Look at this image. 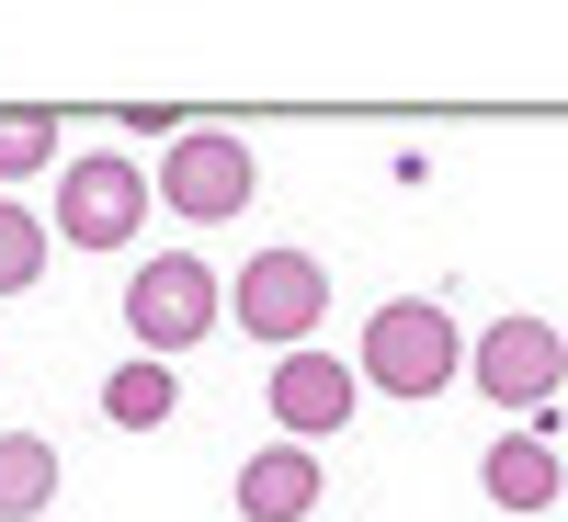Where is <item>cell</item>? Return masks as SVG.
Instances as JSON below:
<instances>
[{"mask_svg": "<svg viewBox=\"0 0 568 522\" xmlns=\"http://www.w3.org/2000/svg\"><path fill=\"white\" fill-rule=\"evenodd\" d=\"M353 375H364L375 398H409V409L444 398L455 375H466V329H455V307H444V296H387V307L364 318Z\"/></svg>", "mask_w": 568, "mask_h": 522, "instance_id": "1", "label": "cell"}, {"mask_svg": "<svg viewBox=\"0 0 568 522\" xmlns=\"http://www.w3.org/2000/svg\"><path fill=\"white\" fill-rule=\"evenodd\" d=\"M227 318L251 341H273V352H307L329 329V262L318 250H251L240 284H227Z\"/></svg>", "mask_w": 568, "mask_h": 522, "instance_id": "4", "label": "cell"}, {"mask_svg": "<svg viewBox=\"0 0 568 522\" xmlns=\"http://www.w3.org/2000/svg\"><path fill=\"white\" fill-rule=\"evenodd\" d=\"M58 511V443L45 432H0V522Z\"/></svg>", "mask_w": 568, "mask_h": 522, "instance_id": "10", "label": "cell"}, {"mask_svg": "<svg viewBox=\"0 0 568 522\" xmlns=\"http://www.w3.org/2000/svg\"><path fill=\"white\" fill-rule=\"evenodd\" d=\"M136 227H149V171L125 149L58 160V239L69 250H136Z\"/></svg>", "mask_w": 568, "mask_h": 522, "instance_id": "6", "label": "cell"}, {"mask_svg": "<svg viewBox=\"0 0 568 522\" xmlns=\"http://www.w3.org/2000/svg\"><path fill=\"white\" fill-rule=\"evenodd\" d=\"M478 489H489L500 511H557L568 465H557V443H546V432H500V443L478 454Z\"/></svg>", "mask_w": 568, "mask_h": 522, "instance_id": "9", "label": "cell"}, {"mask_svg": "<svg viewBox=\"0 0 568 522\" xmlns=\"http://www.w3.org/2000/svg\"><path fill=\"white\" fill-rule=\"evenodd\" d=\"M216 318H227V284H216V262H194V250H149V262L125 273V329H136V352H149V364L194 352Z\"/></svg>", "mask_w": 568, "mask_h": 522, "instance_id": "2", "label": "cell"}, {"mask_svg": "<svg viewBox=\"0 0 568 522\" xmlns=\"http://www.w3.org/2000/svg\"><path fill=\"white\" fill-rule=\"evenodd\" d=\"M353 398H364V375H353V352H273V387H262V409H273V432L284 443H342V420H353Z\"/></svg>", "mask_w": 568, "mask_h": 522, "instance_id": "7", "label": "cell"}, {"mask_svg": "<svg viewBox=\"0 0 568 522\" xmlns=\"http://www.w3.org/2000/svg\"><path fill=\"white\" fill-rule=\"evenodd\" d=\"M318 489H329V465H318L307 443H262V454L240 465V522H307Z\"/></svg>", "mask_w": 568, "mask_h": 522, "instance_id": "8", "label": "cell"}, {"mask_svg": "<svg viewBox=\"0 0 568 522\" xmlns=\"http://www.w3.org/2000/svg\"><path fill=\"white\" fill-rule=\"evenodd\" d=\"M171 409H182V375H171V364L136 352V364H114V375H103V420H114V432H160Z\"/></svg>", "mask_w": 568, "mask_h": 522, "instance_id": "11", "label": "cell"}, {"mask_svg": "<svg viewBox=\"0 0 568 522\" xmlns=\"http://www.w3.org/2000/svg\"><path fill=\"white\" fill-rule=\"evenodd\" d=\"M149 194H160L182 227H216V216H240V205L262 194V160H251L240 125H182L171 149H160V171H149Z\"/></svg>", "mask_w": 568, "mask_h": 522, "instance_id": "3", "label": "cell"}, {"mask_svg": "<svg viewBox=\"0 0 568 522\" xmlns=\"http://www.w3.org/2000/svg\"><path fill=\"white\" fill-rule=\"evenodd\" d=\"M34 171H58V114L0 103V182H34Z\"/></svg>", "mask_w": 568, "mask_h": 522, "instance_id": "12", "label": "cell"}, {"mask_svg": "<svg viewBox=\"0 0 568 522\" xmlns=\"http://www.w3.org/2000/svg\"><path fill=\"white\" fill-rule=\"evenodd\" d=\"M466 387H478L500 420H546L557 387H568V341L546 318H489L478 341H466Z\"/></svg>", "mask_w": 568, "mask_h": 522, "instance_id": "5", "label": "cell"}, {"mask_svg": "<svg viewBox=\"0 0 568 522\" xmlns=\"http://www.w3.org/2000/svg\"><path fill=\"white\" fill-rule=\"evenodd\" d=\"M45 250H58V239H45V216H34L23 194H0V296H23V284L45 273Z\"/></svg>", "mask_w": 568, "mask_h": 522, "instance_id": "13", "label": "cell"}]
</instances>
